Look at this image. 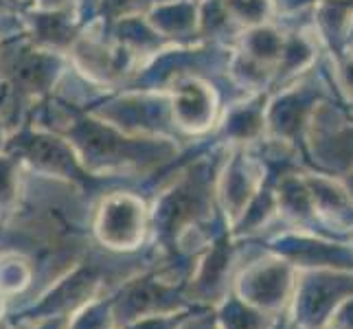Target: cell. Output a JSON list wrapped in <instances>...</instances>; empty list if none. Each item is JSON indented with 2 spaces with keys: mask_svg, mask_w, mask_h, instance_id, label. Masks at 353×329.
I'll list each match as a JSON object with an SVG mask.
<instances>
[{
  "mask_svg": "<svg viewBox=\"0 0 353 329\" xmlns=\"http://www.w3.org/2000/svg\"><path fill=\"white\" fill-rule=\"evenodd\" d=\"M66 329H117L110 297L92 301L90 306L81 308L72 316H68Z\"/></svg>",
  "mask_w": 353,
  "mask_h": 329,
  "instance_id": "6",
  "label": "cell"
},
{
  "mask_svg": "<svg viewBox=\"0 0 353 329\" xmlns=\"http://www.w3.org/2000/svg\"><path fill=\"white\" fill-rule=\"evenodd\" d=\"M220 329H268L270 327V314H263L239 301L233 292L213 308Z\"/></svg>",
  "mask_w": 353,
  "mask_h": 329,
  "instance_id": "5",
  "label": "cell"
},
{
  "mask_svg": "<svg viewBox=\"0 0 353 329\" xmlns=\"http://www.w3.org/2000/svg\"><path fill=\"white\" fill-rule=\"evenodd\" d=\"M110 306L117 329L143 319L193 310L185 297V283L163 277L156 266L134 275L117 288L110 295Z\"/></svg>",
  "mask_w": 353,
  "mask_h": 329,
  "instance_id": "3",
  "label": "cell"
},
{
  "mask_svg": "<svg viewBox=\"0 0 353 329\" xmlns=\"http://www.w3.org/2000/svg\"><path fill=\"white\" fill-rule=\"evenodd\" d=\"M176 329H220L213 310H204V308H193L187 312L185 319L180 321Z\"/></svg>",
  "mask_w": 353,
  "mask_h": 329,
  "instance_id": "7",
  "label": "cell"
},
{
  "mask_svg": "<svg viewBox=\"0 0 353 329\" xmlns=\"http://www.w3.org/2000/svg\"><path fill=\"white\" fill-rule=\"evenodd\" d=\"M189 310L178 312V314H169V316H154V319H143L137 323L123 325L119 329H176L180 325V321L185 319Z\"/></svg>",
  "mask_w": 353,
  "mask_h": 329,
  "instance_id": "8",
  "label": "cell"
},
{
  "mask_svg": "<svg viewBox=\"0 0 353 329\" xmlns=\"http://www.w3.org/2000/svg\"><path fill=\"white\" fill-rule=\"evenodd\" d=\"M156 263L150 243L139 252H110L101 246H92L83 259L66 272L44 295L16 314H9L5 325H20L44 319H68L92 301L110 297L128 279L148 270Z\"/></svg>",
  "mask_w": 353,
  "mask_h": 329,
  "instance_id": "1",
  "label": "cell"
},
{
  "mask_svg": "<svg viewBox=\"0 0 353 329\" xmlns=\"http://www.w3.org/2000/svg\"><path fill=\"white\" fill-rule=\"evenodd\" d=\"M68 319H44V321H31L20 325H5L3 329H66Z\"/></svg>",
  "mask_w": 353,
  "mask_h": 329,
  "instance_id": "9",
  "label": "cell"
},
{
  "mask_svg": "<svg viewBox=\"0 0 353 329\" xmlns=\"http://www.w3.org/2000/svg\"><path fill=\"white\" fill-rule=\"evenodd\" d=\"M288 275L276 261H257L237 272L233 295L246 306L263 314H272L285 299Z\"/></svg>",
  "mask_w": 353,
  "mask_h": 329,
  "instance_id": "4",
  "label": "cell"
},
{
  "mask_svg": "<svg viewBox=\"0 0 353 329\" xmlns=\"http://www.w3.org/2000/svg\"><path fill=\"white\" fill-rule=\"evenodd\" d=\"M150 206L132 191H114L97 204L92 241L110 252H139L150 243Z\"/></svg>",
  "mask_w": 353,
  "mask_h": 329,
  "instance_id": "2",
  "label": "cell"
}]
</instances>
